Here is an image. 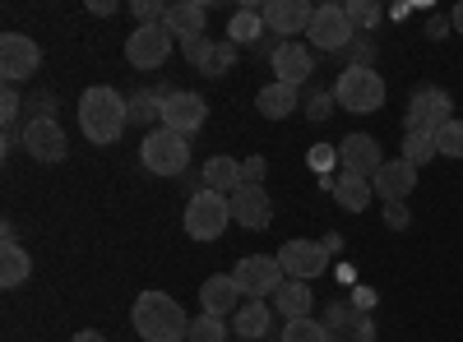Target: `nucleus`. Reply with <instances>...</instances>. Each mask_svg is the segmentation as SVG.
<instances>
[{
	"instance_id": "nucleus-1",
	"label": "nucleus",
	"mask_w": 463,
	"mask_h": 342,
	"mask_svg": "<svg viewBox=\"0 0 463 342\" xmlns=\"http://www.w3.org/2000/svg\"><path fill=\"white\" fill-rule=\"evenodd\" d=\"M130 324H135L139 342H185V333H190L181 300L167 291H139L130 306Z\"/></svg>"
},
{
	"instance_id": "nucleus-2",
	"label": "nucleus",
	"mask_w": 463,
	"mask_h": 342,
	"mask_svg": "<svg viewBox=\"0 0 463 342\" xmlns=\"http://www.w3.org/2000/svg\"><path fill=\"white\" fill-rule=\"evenodd\" d=\"M126 125H130V97H121L107 84L84 88V97H80V130H84V139L116 143L126 134Z\"/></svg>"
},
{
	"instance_id": "nucleus-3",
	"label": "nucleus",
	"mask_w": 463,
	"mask_h": 342,
	"mask_svg": "<svg viewBox=\"0 0 463 342\" xmlns=\"http://www.w3.org/2000/svg\"><path fill=\"white\" fill-rule=\"evenodd\" d=\"M334 97L343 111H357V116H371V111L384 106V97H390V88H384V79L375 69L366 65H347L338 74V84H334Z\"/></svg>"
},
{
	"instance_id": "nucleus-4",
	"label": "nucleus",
	"mask_w": 463,
	"mask_h": 342,
	"mask_svg": "<svg viewBox=\"0 0 463 342\" xmlns=\"http://www.w3.org/2000/svg\"><path fill=\"white\" fill-rule=\"evenodd\" d=\"M185 236L190 241H218L232 222V199L218 195V189H195V195L185 199Z\"/></svg>"
},
{
	"instance_id": "nucleus-5",
	"label": "nucleus",
	"mask_w": 463,
	"mask_h": 342,
	"mask_svg": "<svg viewBox=\"0 0 463 342\" xmlns=\"http://www.w3.org/2000/svg\"><path fill=\"white\" fill-rule=\"evenodd\" d=\"M139 162H144V171H153V176H185V167H190V143H185V134L158 125V130L144 134Z\"/></svg>"
},
{
	"instance_id": "nucleus-6",
	"label": "nucleus",
	"mask_w": 463,
	"mask_h": 342,
	"mask_svg": "<svg viewBox=\"0 0 463 342\" xmlns=\"http://www.w3.org/2000/svg\"><path fill=\"white\" fill-rule=\"evenodd\" d=\"M454 121V97L445 88H417L408 111H403V130L408 134H440L445 125Z\"/></svg>"
},
{
	"instance_id": "nucleus-7",
	"label": "nucleus",
	"mask_w": 463,
	"mask_h": 342,
	"mask_svg": "<svg viewBox=\"0 0 463 342\" xmlns=\"http://www.w3.org/2000/svg\"><path fill=\"white\" fill-rule=\"evenodd\" d=\"M232 278L241 282V291H246L250 300H260V296H274V291L288 282V273H283L279 254H246V259H237V269H232Z\"/></svg>"
},
{
	"instance_id": "nucleus-8",
	"label": "nucleus",
	"mask_w": 463,
	"mask_h": 342,
	"mask_svg": "<svg viewBox=\"0 0 463 342\" xmlns=\"http://www.w3.org/2000/svg\"><path fill=\"white\" fill-rule=\"evenodd\" d=\"M306 37H311V47H320V51H347L357 42V28H353L343 5H316V19L306 28Z\"/></svg>"
},
{
	"instance_id": "nucleus-9",
	"label": "nucleus",
	"mask_w": 463,
	"mask_h": 342,
	"mask_svg": "<svg viewBox=\"0 0 463 342\" xmlns=\"http://www.w3.org/2000/svg\"><path fill=\"white\" fill-rule=\"evenodd\" d=\"M167 56H172V32L163 23H144L126 37V60L135 69H158Z\"/></svg>"
},
{
	"instance_id": "nucleus-10",
	"label": "nucleus",
	"mask_w": 463,
	"mask_h": 342,
	"mask_svg": "<svg viewBox=\"0 0 463 342\" xmlns=\"http://www.w3.org/2000/svg\"><path fill=\"white\" fill-rule=\"evenodd\" d=\"M279 263H283V273H288V278L311 282V278H320V273H325L329 250H325L320 241H301V236H292V241H283V245H279Z\"/></svg>"
},
{
	"instance_id": "nucleus-11",
	"label": "nucleus",
	"mask_w": 463,
	"mask_h": 342,
	"mask_svg": "<svg viewBox=\"0 0 463 342\" xmlns=\"http://www.w3.org/2000/svg\"><path fill=\"white\" fill-rule=\"evenodd\" d=\"M37 65H43V47L33 37H24V32L0 37V74H5V84L28 79V74H37Z\"/></svg>"
},
{
	"instance_id": "nucleus-12",
	"label": "nucleus",
	"mask_w": 463,
	"mask_h": 342,
	"mask_svg": "<svg viewBox=\"0 0 463 342\" xmlns=\"http://www.w3.org/2000/svg\"><path fill=\"white\" fill-rule=\"evenodd\" d=\"M24 148H28V158L33 162H65V153H70V139H65V130L56 125V121H28L24 125Z\"/></svg>"
},
{
	"instance_id": "nucleus-13",
	"label": "nucleus",
	"mask_w": 463,
	"mask_h": 342,
	"mask_svg": "<svg viewBox=\"0 0 463 342\" xmlns=\"http://www.w3.org/2000/svg\"><path fill=\"white\" fill-rule=\"evenodd\" d=\"M260 14H264V28H274L283 42H292V37H301L306 28H311L316 5H306V0H269Z\"/></svg>"
},
{
	"instance_id": "nucleus-14",
	"label": "nucleus",
	"mask_w": 463,
	"mask_h": 342,
	"mask_svg": "<svg viewBox=\"0 0 463 342\" xmlns=\"http://www.w3.org/2000/svg\"><path fill=\"white\" fill-rule=\"evenodd\" d=\"M204 116H209V106H204V97L200 93H190V88H172V97H167V106H163V125L167 130H176V134H195L200 125H204Z\"/></svg>"
},
{
	"instance_id": "nucleus-15",
	"label": "nucleus",
	"mask_w": 463,
	"mask_h": 342,
	"mask_svg": "<svg viewBox=\"0 0 463 342\" xmlns=\"http://www.w3.org/2000/svg\"><path fill=\"white\" fill-rule=\"evenodd\" d=\"M371 185H375V199H384V204H403L412 189H417V167L403 162V158H384V167L371 176Z\"/></svg>"
},
{
	"instance_id": "nucleus-16",
	"label": "nucleus",
	"mask_w": 463,
	"mask_h": 342,
	"mask_svg": "<svg viewBox=\"0 0 463 342\" xmlns=\"http://www.w3.org/2000/svg\"><path fill=\"white\" fill-rule=\"evenodd\" d=\"M246 291H241V282L232 278V273H213V278H204V287H200V306H204V315H237L246 300H241Z\"/></svg>"
},
{
	"instance_id": "nucleus-17",
	"label": "nucleus",
	"mask_w": 463,
	"mask_h": 342,
	"mask_svg": "<svg viewBox=\"0 0 463 342\" xmlns=\"http://www.w3.org/2000/svg\"><path fill=\"white\" fill-rule=\"evenodd\" d=\"M338 162H343V171L371 180V176L384 167V153H380V143H375L371 134H347V139L338 143Z\"/></svg>"
},
{
	"instance_id": "nucleus-18",
	"label": "nucleus",
	"mask_w": 463,
	"mask_h": 342,
	"mask_svg": "<svg viewBox=\"0 0 463 342\" xmlns=\"http://www.w3.org/2000/svg\"><path fill=\"white\" fill-rule=\"evenodd\" d=\"M269 60H274L279 84H292V88H301L316 74V56H311V47H301V42H279Z\"/></svg>"
},
{
	"instance_id": "nucleus-19",
	"label": "nucleus",
	"mask_w": 463,
	"mask_h": 342,
	"mask_svg": "<svg viewBox=\"0 0 463 342\" xmlns=\"http://www.w3.org/2000/svg\"><path fill=\"white\" fill-rule=\"evenodd\" d=\"M232 222L250 226V232H264V226L274 222V204H269L264 185H241L237 195H232Z\"/></svg>"
},
{
	"instance_id": "nucleus-20",
	"label": "nucleus",
	"mask_w": 463,
	"mask_h": 342,
	"mask_svg": "<svg viewBox=\"0 0 463 342\" xmlns=\"http://www.w3.org/2000/svg\"><path fill=\"white\" fill-rule=\"evenodd\" d=\"M204 23H209V10L200 5V0H172L167 19H163V28L172 37H181V47L195 42V37H204Z\"/></svg>"
},
{
	"instance_id": "nucleus-21",
	"label": "nucleus",
	"mask_w": 463,
	"mask_h": 342,
	"mask_svg": "<svg viewBox=\"0 0 463 342\" xmlns=\"http://www.w3.org/2000/svg\"><path fill=\"white\" fill-rule=\"evenodd\" d=\"M329 195H334V204H338L343 213H366V208H371V199H375V185H371L366 176L343 171V176L329 185Z\"/></svg>"
},
{
	"instance_id": "nucleus-22",
	"label": "nucleus",
	"mask_w": 463,
	"mask_h": 342,
	"mask_svg": "<svg viewBox=\"0 0 463 342\" xmlns=\"http://www.w3.org/2000/svg\"><path fill=\"white\" fill-rule=\"evenodd\" d=\"M301 106V88H292V84H264L260 88V97H255V111L260 116H269V121H288L292 111Z\"/></svg>"
},
{
	"instance_id": "nucleus-23",
	"label": "nucleus",
	"mask_w": 463,
	"mask_h": 342,
	"mask_svg": "<svg viewBox=\"0 0 463 342\" xmlns=\"http://www.w3.org/2000/svg\"><path fill=\"white\" fill-rule=\"evenodd\" d=\"M274 310H279L283 319H311V310H316V291H311V282L288 278V282L274 291Z\"/></svg>"
},
{
	"instance_id": "nucleus-24",
	"label": "nucleus",
	"mask_w": 463,
	"mask_h": 342,
	"mask_svg": "<svg viewBox=\"0 0 463 342\" xmlns=\"http://www.w3.org/2000/svg\"><path fill=\"white\" fill-rule=\"evenodd\" d=\"M246 185V171L237 158H209L204 162V189H218V195H237V189Z\"/></svg>"
},
{
	"instance_id": "nucleus-25",
	"label": "nucleus",
	"mask_w": 463,
	"mask_h": 342,
	"mask_svg": "<svg viewBox=\"0 0 463 342\" xmlns=\"http://www.w3.org/2000/svg\"><path fill=\"white\" fill-rule=\"evenodd\" d=\"M269 324H274V310L264 306V300H246V306L232 315V333L246 337V342H260L269 337Z\"/></svg>"
},
{
	"instance_id": "nucleus-26",
	"label": "nucleus",
	"mask_w": 463,
	"mask_h": 342,
	"mask_svg": "<svg viewBox=\"0 0 463 342\" xmlns=\"http://www.w3.org/2000/svg\"><path fill=\"white\" fill-rule=\"evenodd\" d=\"M167 97H172V88H139L130 97V125H153V130H158Z\"/></svg>"
},
{
	"instance_id": "nucleus-27",
	"label": "nucleus",
	"mask_w": 463,
	"mask_h": 342,
	"mask_svg": "<svg viewBox=\"0 0 463 342\" xmlns=\"http://www.w3.org/2000/svg\"><path fill=\"white\" fill-rule=\"evenodd\" d=\"M28 273H33V259H28V250L19 245V241H5L0 245V287H19V282H28Z\"/></svg>"
},
{
	"instance_id": "nucleus-28",
	"label": "nucleus",
	"mask_w": 463,
	"mask_h": 342,
	"mask_svg": "<svg viewBox=\"0 0 463 342\" xmlns=\"http://www.w3.org/2000/svg\"><path fill=\"white\" fill-rule=\"evenodd\" d=\"M260 32H264V14L260 10H237V14H232V23H227V42L246 47V42H255Z\"/></svg>"
},
{
	"instance_id": "nucleus-29",
	"label": "nucleus",
	"mask_w": 463,
	"mask_h": 342,
	"mask_svg": "<svg viewBox=\"0 0 463 342\" xmlns=\"http://www.w3.org/2000/svg\"><path fill=\"white\" fill-rule=\"evenodd\" d=\"M232 69H237V42H213V51L200 65V74L204 79H222V74H232Z\"/></svg>"
},
{
	"instance_id": "nucleus-30",
	"label": "nucleus",
	"mask_w": 463,
	"mask_h": 342,
	"mask_svg": "<svg viewBox=\"0 0 463 342\" xmlns=\"http://www.w3.org/2000/svg\"><path fill=\"white\" fill-rule=\"evenodd\" d=\"M283 342H329V328H325V319H288V328H283Z\"/></svg>"
},
{
	"instance_id": "nucleus-31",
	"label": "nucleus",
	"mask_w": 463,
	"mask_h": 342,
	"mask_svg": "<svg viewBox=\"0 0 463 342\" xmlns=\"http://www.w3.org/2000/svg\"><path fill=\"white\" fill-rule=\"evenodd\" d=\"M329 342H375V324H371V315H357V319H347V324L329 328Z\"/></svg>"
},
{
	"instance_id": "nucleus-32",
	"label": "nucleus",
	"mask_w": 463,
	"mask_h": 342,
	"mask_svg": "<svg viewBox=\"0 0 463 342\" xmlns=\"http://www.w3.org/2000/svg\"><path fill=\"white\" fill-rule=\"evenodd\" d=\"M399 158H403V162H412V167L431 162V158H436V139H431V134H403Z\"/></svg>"
},
{
	"instance_id": "nucleus-33",
	"label": "nucleus",
	"mask_w": 463,
	"mask_h": 342,
	"mask_svg": "<svg viewBox=\"0 0 463 342\" xmlns=\"http://www.w3.org/2000/svg\"><path fill=\"white\" fill-rule=\"evenodd\" d=\"M185 342H227V328H222L218 315H200V319H190Z\"/></svg>"
},
{
	"instance_id": "nucleus-34",
	"label": "nucleus",
	"mask_w": 463,
	"mask_h": 342,
	"mask_svg": "<svg viewBox=\"0 0 463 342\" xmlns=\"http://www.w3.org/2000/svg\"><path fill=\"white\" fill-rule=\"evenodd\" d=\"M436 153H440V158H463V121H458V116L436 134Z\"/></svg>"
},
{
	"instance_id": "nucleus-35",
	"label": "nucleus",
	"mask_w": 463,
	"mask_h": 342,
	"mask_svg": "<svg viewBox=\"0 0 463 342\" xmlns=\"http://www.w3.org/2000/svg\"><path fill=\"white\" fill-rule=\"evenodd\" d=\"M347 19H353V28H375L384 19V10L375 5V0H353V5H343Z\"/></svg>"
},
{
	"instance_id": "nucleus-36",
	"label": "nucleus",
	"mask_w": 463,
	"mask_h": 342,
	"mask_svg": "<svg viewBox=\"0 0 463 342\" xmlns=\"http://www.w3.org/2000/svg\"><path fill=\"white\" fill-rule=\"evenodd\" d=\"M130 14H135V28L163 23V19H167V5H163V0H130Z\"/></svg>"
},
{
	"instance_id": "nucleus-37",
	"label": "nucleus",
	"mask_w": 463,
	"mask_h": 342,
	"mask_svg": "<svg viewBox=\"0 0 463 342\" xmlns=\"http://www.w3.org/2000/svg\"><path fill=\"white\" fill-rule=\"evenodd\" d=\"M334 106H338V97L325 93V88H316L311 97H306V116H311V121H329V116H334Z\"/></svg>"
},
{
	"instance_id": "nucleus-38",
	"label": "nucleus",
	"mask_w": 463,
	"mask_h": 342,
	"mask_svg": "<svg viewBox=\"0 0 463 342\" xmlns=\"http://www.w3.org/2000/svg\"><path fill=\"white\" fill-rule=\"evenodd\" d=\"M362 310L353 306V300H329V310H325V328H338V324H347V319H357Z\"/></svg>"
},
{
	"instance_id": "nucleus-39",
	"label": "nucleus",
	"mask_w": 463,
	"mask_h": 342,
	"mask_svg": "<svg viewBox=\"0 0 463 342\" xmlns=\"http://www.w3.org/2000/svg\"><path fill=\"white\" fill-rule=\"evenodd\" d=\"M19 93H14V84H5V93H0V121H5V125H14L19 121Z\"/></svg>"
},
{
	"instance_id": "nucleus-40",
	"label": "nucleus",
	"mask_w": 463,
	"mask_h": 342,
	"mask_svg": "<svg viewBox=\"0 0 463 342\" xmlns=\"http://www.w3.org/2000/svg\"><path fill=\"white\" fill-rule=\"evenodd\" d=\"M209 51H213V37H195V42H185V60L195 65V69L209 60Z\"/></svg>"
},
{
	"instance_id": "nucleus-41",
	"label": "nucleus",
	"mask_w": 463,
	"mask_h": 342,
	"mask_svg": "<svg viewBox=\"0 0 463 342\" xmlns=\"http://www.w3.org/2000/svg\"><path fill=\"white\" fill-rule=\"evenodd\" d=\"M412 217H408V204H384V226H394V232H403Z\"/></svg>"
},
{
	"instance_id": "nucleus-42",
	"label": "nucleus",
	"mask_w": 463,
	"mask_h": 342,
	"mask_svg": "<svg viewBox=\"0 0 463 342\" xmlns=\"http://www.w3.org/2000/svg\"><path fill=\"white\" fill-rule=\"evenodd\" d=\"M334 162H338V148H325V143L311 148V167H316V171H329Z\"/></svg>"
},
{
	"instance_id": "nucleus-43",
	"label": "nucleus",
	"mask_w": 463,
	"mask_h": 342,
	"mask_svg": "<svg viewBox=\"0 0 463 342\" xmlns=\"http://www.w3.org/2000/svg\"><path fill=\"white\" fill-rule=\"evenodd\" d=\"M343 56H353V65H366V69H375V65H371V56H375V47H371V42H353V47H347Z\"/></svg>"
},
{
	"instance_id": "nucleus-44",
	"label": "nucleus",
	"mask_w": 463,
	"mask_h": 342,
	"mask_svg": "<svg viewBox=\"0 0 463 342\" xmlns=\"http://www.w3.org/2000/svg\"><path fill=\"white\" fill-rule=\"evenodd\" d=\"M33 111H37V121H56V116H52L56 97H52V93H37V97H33Z\"/></svg>"
},
{
	"instance_id": "nucleus-45",
	"label": "nucleus",
	"mask_w": 463,
	"mask_h": 342,
	"mask_svg": "<svg viewBox=\"0 0 463 342\" xmlns=\"http://www.w3.org/2000/svg\"><path fill=\"white\" fill-rule=\"evenodd\" d=\"M264 167H269L264 158H250V162H241V171H246V185H260V180H264Z\"/></svg>"
},
{
	"instance_id": "nucleus-46",
	"label": "nucleus",
	"mask_w": 463,
	"mask_h": 342,
	"mask_svg": "<svg viewBox=\"0 0 463 342\" xmlns=\"http://www.w3.org/2000/svg\"><path fill=\"white\" fill-rule=\"evenodd\" d=\"M353 306H357V310L366 315V310L375 306V291H371V287H357V291H353Z\"/></svg>"
},
{
	"instance_id": "nucleus-47",
	"label": "nucleus",
	"mask_w": 463,
	"mask_h": 342,
	"mask_svg": "<svg viewBox=\"0 0 463 342\" xmlns=\"http://www.w3.org/2000/svg\"><path fill=\"white\" fill-rule=\"evenodd\" d=\"M74 342H107V333H98V328H80V333H74Z\"/></svg>"
},
{
	"instance_id": "nucleus-48",
	"label": "nucleus",
	"mask_w": 463,
	"mask_h": 342,
	"mask_svg": "<svg viewBox=\"0 0 463 342\" xmlns=\"http://www.w3.org/2000/svg\"><path fill=\"white\" fill-rule=\"evenodd\" d=\"M89 10H93V14H116V0H93Z\"/></svg>"
},
{
	"instance_id": "nucleus-49",
	"label": "nucleus",
	"mask_w": 463,
	"mask_h": 342,
	"mask_svg": "<svg viewBox=\"0 0 463 342\" xmlns=\"http://www.w3.org/2000/svg\"><path fill=\"white\" fill-rule=\"evenodd\" d=\"M445 28H449V19H431L427 23V37H445Z\"/></svg>"
},
{
	"instance_id": "nucleus-50",
	"label": "nucleus",
	"mask_w": 463,
	"mask_h": 342,
	"mask_svg": "<svg viewBox=\"0 0 463 342\" xmlns=\"http://www.w3.org/2000/svg\"><path fill=\"white\" fill-rule=\"evenodd\" d=\"M449 23H454V28H458V32H463V0H458V5H454V10H449Z\"/></svg>"
}]
</instances>
